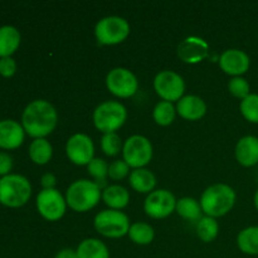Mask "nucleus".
<instances>
[{
	"label": "nucleus",
	"instance_id": "obj_1",
	"mask_svg": "<svg viewBox=\"0 0 258 258\" xmlns=\"http://www.w3.org/2000/svg\"><path fill=\"white\" fill-rule=\"evenodd\" d=\"M57 123V111L52 103L45 100H35L30 102L22 116L23 128L34 139H44L54 131Z\"/></svg>",
	"mask_w": 258,
	"mask_h": 258
},
{
	"label": "nucleus",
	"instance_id": "obj_2",
	"mask_svg": "<svg viewBox=\"0 0 258 258\" xmlns=\"http://www.w3.org/2000/svg\"><path fill=\"white\" fill-rule=\"evenodd\" d=\"M236 191L227 184H214L207 188L201 197V207L206 216L217 218L226 216L236 203Z\"/></svg>",
	"mask_w": 258,
	"mask_h": 258
},
{
	"label": "nucleus",
	"instance_id": "obj_3",
	"mask_svg": "<svg viewBox=\"0 0 258 258\" xmlns=\"http://www.w3.org/2000/svg\"><path fill=\"white\" fill-rule=\"evenodd\" d=\"M101 197H102V191L95 181L80 179V180L73 181L67 189L66 202L72 211L83 213V212H88L90 209L95 208L100 202Z\"/></svg>",
	"mask_w": 258,
	"mask_h": 258
},
{
	"label": "nucleus",
	"instance_id": "obj_4",
	"mask_svg": "<svg viewBox=\"0 0 258 258\" xmlns=\"http://www.w3.org/2000/svg\"><path fill=\"white\" fill-rule=\"evenodd\" d=\"M32 186L25 176L9 174L0 179V203L9 208H19L29 201Z\"/></svg>",
	"mask_w": 258,
	"mask_h": 258
},
{
	"label": "nucleus",
	"instance_id": "obj_5",
	"mask_svg": "<svg viewBox=\"0 0 258 258\" xmlns=\"http://www.w3.org/2000/svg\"><path fill=\"white\" fill-rule=\"evenodd\" d=\"M126 118V107L117 101H106L100 103L93 111V123L96 128L103 134L116 133L122 127Z\"/></svg>",
	"mask_w": 258,
	"mask_h": 258
},
{
	"label": "nucleus",
	"instance_id": "obj_6",
	"mask_svg": "<svg viewBox=\"0 0 258 258\" xmlns=\"http://www.w3.org/2000/svg\"><path fill=\"white\" fill-rule=\"evenodd\" d=\"M130 34V24L126 19L116 15L98 20L95 27V35L98 44L115 45L122 43Z\"/></svg>",
	"mask_w": 258,
	"mask_h": 258
},
{
	"label": "nucleus",
	"instance_id": "obj_7",
	"mask_svg": "<svg viewBox=\"0 0 258 258\" xmlns=\"http://www.w3.org/2000/svg\"><path fill=\"white\" fill-rule=\"evenodd\" d=\"M95 228L101 236L107 238H121L130 229V219L125 213L115 209H106L95 217Z\"/></svg>",
	"mask_w": 258,
	"mask_h": 258
},
{
	"label": "nucleus",
	"instance_id": "obj_8",
	"mask_svg": "<svg viewBox=\"0 0 258 258\" xmlns=\"http://www.w3.org/2000/svg\"><path fill=\"white\" fill-rule=\"evenodd\" d=\"M123 161L130 168L141 169L153 159V145L145 136L133 135L125 141L122 148Z\"/></svg>",
	"mask_w": 258,
	"mask_h": 258
},
{
	"label": "nucleus",
	"instance_id": "obj_9",
	"mask_svg": "<svg viewBox=\"0 0 258 258\" xmlns=\"http://www.w3.org/2000/svg\"><path fill=\"white\" fill-rule=\"evenodd\" d=\"M106 86L112 95L120 98L133 97L139 88L136 76L126 68L118 67L110 71L106 77Z\"/></svg>",
	"mask_w": 258,
	"mask_h": 258
},
{
	"label": "nucleus",
	"instance_id": "obj_10",
	"mask_svg": "<svg viewBox=\"0 0 258 258\" xmlns=\"http://www.w3.org/2000/svg\"><path fill=\"white\" fill-rule=\"evenodd\" d=\"M154 88L160 98L168 102H173L183 97L184 91H185V82L178 73L173 71H163L154 78Z\"/></svg>",
	"mask_w": 258,
	"mask_h": 258
},
{
	"label": "nucleus",
	"instance_id": "obj_11",
	"mask_svg": "<svg viewBox=\"0 0 258 258\" xmlns=\"http://www.w3.org/2000/svg\"><path fill=\"white\" fill-rule=\"evenodd\" d=\"M67 202L57 189H43L37 197V209L49 222L59 221L66 213Z\"/></svg>",
	"mask_w": 258,
	"mask_h": 258
},
{
	"label": "nucleus",
	"instance_id": "obj_12",
	"mask_svg": "<svg viewBox=\"0 0 258 258\" xmlns=\"http://www.w3.org/2000/svg\"><path fill=\"white\" fill-rule=\"evenodd\" d=\"M176 208V199L171 191L166 189L154 190L146 197L144 211L150 218L163 219L170 216Z\"/></svg>",
	"mask_w": 258,
	"mask_h": 258
},
{
	"label": "nucleus",
	"instance_id": "obj_13",
	"mask_svg": "<svg viewBox=\"0 0 258 258\" xmlns=\"http://www.w3.org/2000/svg\"><path fill=\"white\" fill-rule=\"evenodd\" d=\"M66 154L76 165H88L95 159V145L86 134H75L66 144Z\"/></svg>",
	"mask_w": 258,
	"mask_h": 258
},
{
	"label": "nucleus",
	"instance_id": "obj_14",
	"mask_svg": "<svg viewBox=\"0 0 258 258\" xmlns=\"http://www.w3.org/2000/svg\"><path fill=\"white\" fill-rule=\"evenodd\" d=\"M209 45L203 38L188 37L179 44L178 57L184 63L196 64L208 57Z\"/></svg>",
	"mask_w": 258,
	"mask_h": 258
},
{
	"label": "nucleus",
	"instance_id": "obj_15",
	"mask_svg": "<svg viewBox=\"0 0 258 258\" xmlns=\"http://www.w3.org/2000/svg\"><path fill=\"white\" fill-rule=\"evenodd\" d=\"M251 59L248 54L241 49H227L219 58V67L224 73L233 77H241L248 71Z\"/></svg>",
	"mask_w": 258,
	"mask_h": 258
},
{
	"label": "nucleus",
	"instance_id": "obj_16",
	"mask_svg": "<svg viewBox=\"0 0 258 258\" xmlns=\"http://www.w3.org/2000/svg\"><path fill=\"white\" fill-rule=\"evenodd\" d=\"M24 128L14 120L0 121V148L13 150L19 148L24 141Z\"/></svg>",
	"mask_w": 258,
	"mask_h": 258
},
{
	"label": "nucleus",
	"instance_id": "obj_17",
	"mask_svg": "<svg viewBox=\"0 0 258 258\" xmlns=\"http://www.w3.org/2000/svg\"><path fill=\"white\" fill-rule=\"evenodd\" d=\"M236 159L242 166L251 168L258 164V138L252 135L239 139L236 145Z\"/></svg>",
	"mask_w": 258,
	"mask_h": 258
},
{
	"label": "nucleus",
	"instance_id": "obj_18",
	"mask_svg": "<svg viewBox=\"0 0 258 258\" xmlns=\"http://www.w3.org/2000/svg\"><path fill=\"white\" fill-rule=\"evenodd\" d=\"M176 112L179 116L189 121L201 120L207 112V105L201 97L194 95L184 96L178 101Z\"/></svg>",
	"mask_w": 258,
	"mask_h": 258
},
{
	"label": "nucleus",
	"instance_id": "obj_19",
	"mask_svg": "<svg viewBox=\"0 0 258 258\" xmlns=\"http://www.w3.org/2000/svg\"><path fill=\"white\" fill-rule=\"evenodd\" d=\"M102 199L106 206L110 207V209L121 211L127 207L128 202H130V193L123 186L113 184V185H107L103 189Z\"/></svg>",
	"mask_w": 258,
	"mask_h": 258
},
{
	"label": "nucleus",
	"instance_id": "obj_20",
	"mask_svg": "<svg viewBox=\"0 0 258 258\" xmlns=\"http://www.w3.org/2000/svg\"><path fill=\"white\" fill-rule=\"evenodd\" d=\"M20 33L12 25L0 27V58L10 57L19 48Z\"/></svg>",
	"mask_w": 258,
	"mask_h": 258
},
{
	"label": "nucleus",
	"instance_id": "obj_21",
	"mask_svg": "<svg viewBox=\"0 0 258 258\" xmlns=\"http://www.w3.org/2000/svg\"><path fill=\"white\" fill-rule=\"evenodd\" d=\"M130 185L138 193L150 194L156 185V178L148 169H135L130 174Z\"/></svg>",
	"mask_w": 258,
	"mask_h": 258
},
{
	"label": "nucleus",
	"instance_id": "obj_22",
	"mask_svg": "<svg viewBox=\"0 0 258 258\" xmlns=\"http://www.w3.org/2000/svg\"><path fill=\"white\" fill-rule=\"evenodd\" d=\"M78 258H110V251L103 242L97 238H87L77 247Z\"/></svg>",
	"mask_w": 258,
	"mask_h": 258
},
{
	"label": "nucleus",
	"instance_id": "obj_23",
	"mask_svg": "<svg viewBox=\"0 0 258 258\" xmlns=\"http://www.w3.org/2000/svg\"><path fill=\"white\" fill-rule=\"evenodd\" d=\"M237 246L243 253L258 256V226L242 229L237 236Z\"/></svg>",
	"mask_w": 258,
	"mask_h": 258
},
{
	"label": "nucleus",
	"instance_id": "obj_24",
	"mask_svg": "<svg viewBox=\"0 0 258 258\" xmlns=\"http://www.w3.org/2000/svg\"><path fill=\"white\" fill-rule=\"evenodd\" d=\"M53 155V148L45 139H34L29 146V156L33 163L38 165H45L49 163Z\"/></svg>",
	"mask_w": 258,
	"mask_h": 258
},
{
	"label": "nucleus",
	"instance_id": "obj_25",
	"mask_svg": "<svg viewBox=\"0 0 258 258\" xmlns=\"http://www.w3.org/2000/svg\"><path fill=\"white\" fill-rule=\"evenodd\" d=\"M176 213L184 219H188V221L193 222H199L202 218V207L199 202H197L193 198H181L179 201H176Z\"/></svg>",
	"mask_w": 258,
	"mask_h": 258
},
{
	"label": "nucleus",
	"instance_id": "obj_26",
	"mask_svg": "<svg viewBox=\"0 0 258 258\" xmlns=\"http://www.w3.org/2000/svg\"><path fill=\"white\" fill-rule=\"evenodd\" d=\"M127 234L134 243L140 244V246L150 244L154 241V237H155V232H154L153 227L148 223H143V222L131 224Z\"/></svg>",
	"mask_w": 258,
	"mask_h": 258
},
{
	"label": "nucleus",
	"instance_id": "obj_27",
	"mask_svg": "<svg viewBox=\"0 0 258 258\" xmlns=\"http://www.w3.org/2000/svg\"><path fill=\"white\" fill-rule=\"evenodd\" d=\"M219 232V224L216 218L212 217H202L201 221L197 223V236L201 241L211 243L217 238Z\"/></svg>",
	"mask_w": 258,
	"mask_h": 258
},
{
	"label": "nucleus",
	"instance_id": "obj_28",
	"mask_svg": "<svg viewBox=\"0 0 258 258\" xmlns=\"http://www.w3.org/2000/svg\"><path fill=\"white\" fill-rule=\"evenodd\" d=\"M175 112L176 110L173 103L168 102V101H160L154 107V121L160 126H169L170 123H173L174 118H175Z\"/></svg>",
	"mask_w": 258,
	"mask_h": 258
},
{
	"label": "nucleus",
	"instance_id": "obj_29",
	"mask_svg": "<svg viewBox=\"0 0 258 258\" xmlns=\"http://www.w3.org/2000/svg\"><path fill=\"white\" fill-rule=\"evenodd\" d=\"M87 169L90 175H92L93 179H95V183L97 184L101 189L107 186L106 179H107L108 176V165L103 159L95 158L90 164H88Z\"/></svg>",
	"mask_w": 258,
	"mask_h": 258
},
{
	"label": "nucleus",
	"instance_id": "obj_30",
	"mask_svg": "<svg viewBox=\"0 0 258 258\" xmlns=\"http://www.w3.org/2000/svg\"><path fill=\"white\" fill-rule=\"evenodd\" d=\"M239 110L247 121L252 123H258V95L251 93L244 100H242Z\"/></svg>",
	"mask_w": 258,
	"mask_h": 258
},
{
	"label": "nucleus",
	"instance_id": "obj_31",
	"mask_svg": "<svg viewBox=\"0 0 258 258\" xmlns=\"http://www.w3.org/2000/svg\"><path fill=\"white\" fill-rule=\"evenodd\" d=\"M122 141L116 133L103 134L101 139V149L107 156H116L122 150Z\"/></svg>",
	"mask_w": 258,
	"mask_h": 258
},
{
	"label": "nucleus",
	"instance_id": "obj_32",
	"mask_svg": "<svg viewBox=\"0 0 258 258\" xmlns=\"http://www.w3.org/2000/svg\"><path fill=\"white\" fill-rule=\"evenodd\" d=\"M228 90L231 92V95H233L234 97L239 98V100H244L247 96L251 95V87H249V83L246 78L243 77H233L228 83Z\"/></svg>",
	"mask_w": 258,
	"mask_h": 258
},
{
	"label": "nucleus",
	"instance_id": "obj_33",
	"mask_svg": "<svg viewBox=\"0 0 258 258\" xmlns=\"http://www.w3.org/2000/svg\"><path fill=\"white\" fill-rule=\"evenodd\" d=\"M130 166L123 160H115L108 165V176L112 180H122L128 175Z\"/></svg>",
	"mask_w": 258,
	"mask_h": 258
},
{
	"label": "nucleus",
	"instance_id": "obj_34",
	"mask_svg": "<svg viewBox=\"0 0 258 258\" xmlns=\"http://www.w3.org/2000/svg\"><path fill=\"white\" fill-rule=\"evenodd\" d=\"M17 71V63L12 57L0 58V75L3 77H12Z\"/></svg>",
	"mask_w": 258,
	"mask_h": 258
},
{
	"label": "nucleus",
	"instance_id": "obj_35",
	"mask_svg": "<svg viewBox=\"0 0 258 258\" xmlns=\"http://www.w3.org/2000/svg\"><path fill=\"white\" fill-rule=\"evenodd\" d=\"M13 169V159L9 154L0 153V175H9V171Z\"/></svg>",
	"mask_w": 258,
	"mask_h": 258
},
{
	"label": "nucleus",
	"instance_id": "obj_36",
	"mask_svg": "<svg viewBox=\"0 0 258 258\" xmlns=\"http://www.w3.org/2000/svg\"><path fill=\"white\" fill-rule=\"evenodd\" d=\"M40 183H42L43 189H54L55 183H57V179H55V176L53 175L52 173H45L44 175L42 176Z\"/></svg>",
	"mask_w": 258,
	"mask_h": 258
},
{
	"label": "nucleus",
	"instance_id": "obj_37",
	"mask_svg": "<svg viewBox=\"0 0 258 258\" xmlns=\"http://www.w3.org/2000/svg\"><path fill=\"white\" fill-rule=\"evenodd\" d=\"M54 258H78L77 251L72 248H63L55 254Z\"/></svg>",
	"mask_w": 258,
	"mask_h": 258
},
{
	"label": "nucleus",
	"instance_id": "obj_38",
	"mask_svg": "<svg viewBox=\"0 0 258 258\" xmlns=\"http://www.w3.org/2000/svg\"><path fill=\"white\" fill-rule=\"evenodd\" d=\"M254 207H256V209L258 211V189H257L256 194H254Z\"/></svg>",
	"mask_w": 258,
	"mask_h": 258
}]
</instances>
